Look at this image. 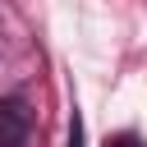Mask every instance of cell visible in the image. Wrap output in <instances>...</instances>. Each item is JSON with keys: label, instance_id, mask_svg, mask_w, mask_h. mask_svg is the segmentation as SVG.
<instances>
[{"label": "cell", "instance_id": "cell-1", "mask_svg": "<svg viewBox=\"0 0 147 147\" xmlns=\"http://www.w3.org/2000/svg\"><path fill=\"white\" fill-rule=\"evenodd\" d=\"M32 133V110L23 96H0V147H23Z\"/></svg>", "mask_w": 147, "mask_h": 147}, {"label": "cell", "instance_id": "cell-3", "mask_svg": "<svg viewBox=\"0 0 147 147\" xmlns=\"http://www.w3.org/2000/svg\"><path fill=\"white\" fill-rule=\"evenodd\" d=\"M106 147H142V138H133V133H119V138H110Z\"/></svg>", "mask_w": 147, "mask_h": 147}, {"label": "cell", "instance_id": "cell-2", "mask_svg": "<svg viewBox=\"0 0 147 147\" xmlns=\"http://www.w3.org/2000/svg\"><path fill=\"white\" fill-rule=\"evenodd\" d=\"M64 147H83V119H78V115L69 119V142H64Z\"/></svg>", "mask_w": 147, "mask_h": 147}]
</instances>
